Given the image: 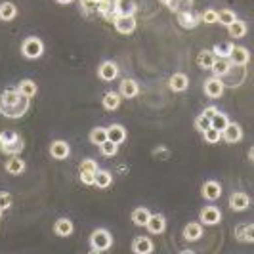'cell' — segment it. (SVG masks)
<instances>
[{
  "label": "cell",
  "instance_id": "cell-1",
  "mask_svg": "<svg viewBox=\"0 0 254 254\" xmlns=\"http://www.w3.org/2000/svg\"><path fill=\"white\" fill-rule=\"evenodd\" d=\"M29 98H25L18 90L0 92V115L6 118H21L29 111Z\"/></svg>",
  "mask_w": 254,
  "mask_h": 254
},
{
  "label": "cell",
  "instance_id": "cell-2",
  "mask_svg": "<svg viewBox=\"0 0 254 254\" xmlns=\"http://www.w3.org/2000/svg\"><path fill=\"white\" fill-rule=\"evenodd\" d=\"M25 149V138L18 130H2L0 132V153L12 157L20 155Z\"/></svg>",
  "mask_w": 254,
  "mask_h": 254
},
{
  "label": "cell",
  "instance_id": "cell-3",
  "mask_svg": "<svg viewBox=\"0 0 254 254\" xmlns=\"http://www.w3.org/2000/svg\"><path fill=\"white\" fill-rule=\"evenodd\" d=\"M113 247V235L107 230L99 228L90 235V249L92 253H105Z\"/></svg>",
  "mask_w": 254,
  "mask_h": 254
},
{
  "label": "cell",
  "instance_id": "cell-4",
  "mask_svg": "<svg viewBox=\"0 0 254 254\" xmlns=\"http://www.w3.org/2000/svg\"><path fill=\"white\" fill-rule=\"evenodd\" d=\"M44 54V42L39 37H27L21 42V56L27 59H39Z\"/></svg>",
  "mask_w": 254,
  "mask_h": 254
},
{
  "label": "cell",
  "instance_id": "cell-5",
  "mask_svg": "<svg viewBox=\"0 0 254 254\" xmlns=\"http://www.w3.org/2000/svg\"><path fill=\"white\" fill-rule=\"evenodd\" d=\"M117 33L120 35H132L136 31V18L134 14H118L115 20H113Z\"/></svg>",
  "mask_w": 254,
  "mask_h": 254
},
{
  "label": "cell",
  "instance_id": "cell-6",
  "mask_svg": "<svg viewBox=\"0 0 254 254\" xmlns=\"http://www.w3.org/2000/svg\"><path fill=\"white\" fill-rule=\"evenodd\" d=\"M71 155V147L65 139H54L50 143V157L56 161H65Z\"/></svg>",
  "mask_w": 254,
  "mask_h": 254
},
{
  "label": "cell",
  "instance_id": "cell-7",
  "mask_svg": "<svg viewBox=\"0 0 254 254\" xmlns=\"http://www.w3.org/2000/svg\"><path fill=\"white\" fill-rule=\"evenodd\" d=\"M199 222L203 226H216L222 222V212L218 207H205L199 212Z\"/></svg>",
  "mask_w": 254,
  "mask_h": 254
},
{
  "label": "cell",
  "instance_id": "cell-8",
  "mask_svg": "<svg viewBox=\"0 0 254 254\" xmlns=\"http://www.w3.org/2000/svg\"><path fill=\"white\" fill-rule=\"evenodd\" d=\"M228 59L231 61V65H239V67H245L249 61H251V54H249V50L245 46H231L230 50V56H228Z\"/></svg>",
  "mask_w": 254,
  "mask_h": 254
},
{
  "label": "cell",
  "instance_id": "cell-9",
  "mask_svg": "<svg viewBox=\"0 0 254 254\" xmlns=\"http://www.w3.org/2000/svg\"><path fill=\"white\" fill-rule=\"evenodd\" d=\"M224 82H222V78H218V77H210L205 80V86H203V90H205V96L208 98H212V99H218L222 94H224Z\"/></svg>",
  "mask_w": 254,
  "mask_h": 254
},
{
  "label": "cell",
  "instance_id": "cell-10",
  "mask_svg": "<svg viewBox=\"0 0 254 254\" xmlns=\"http://www.w3.org/2000/svg\"><path fill=\"white\" fill-rule=\"evenodd\" d=\"M251 207V197L243 191H235L231 193L230 197V208L233 212H245L247 208Z\"/></svg>",
  "mask_w": 254,
  "mask_h": 254
},
{
  "label": "cell",
  "instance_id": "cell-11",
  "mask_svg": "<svg viewBox=\"0 0 254 254\" xmlns=\"http://www.w3.org/2000/svg\"><path fill=\"white\" fill-rule=\"evenodd\" d=\"M118 65H117L115 61H103L99 67H98V77L101 78V80H105V82H111V80H115L117 77H118Z\"/></svg>",
  "mask_w": 254,
  "mask_h": 254
},
{
  "label": "cell",
  "instance_id": "cell-12",
  "mask_svg": "<svg viewBox=\"0 0 254 254\" xmlns=\"http://www.w3.org/2000/svg\"><path fill=\"white\" fill-rule=\"evenodd\" d=\"M201 195L207 199V201H218L222 197V185L216 180H208L201 187Z\"/></svg>",
  "mask_w": 254,
  "mask_h": 254
},
{
  "label": "cell",
  "instance_id": "cell-13",
  "mask_svg": "<svg viewBox=\"0 0 254 254\" xmlns=\"http://www.w3.org/2000/svg\"><path fill=\"white\" fill-rule=\"evenodd\" d=\"M178 23L184 29H195L201 23V14H195L191 10H180L178 12Z\"/></svg>",
  "mask_w": 254,
  "mask_h": 254
},
{
  "label": "cell",
  "instance_id": "cell-14",
  "mask_svg": "<svg viewBox=\"0 0 254 254\" xmlns=\"http://www.w3.org/2000/svg\"><path fill=\"white\" fill-rule=\"evenodd\" d=\"M222 138L228 143H239L243 139V128L237 122H228V126L222 130Z\"/></svg>",
  "mask_w": 254,
  "mask_h": 254
},
{
  "label": "cell",
  "instance_id": "cell-15",
  "mask_svg": "<svg viewBox=\"0 0 254 254\" xmlns=\"http://www.w3.org/2000/svg\"><path fill=\"white\" fill-rule=\"evenodd\" d=\"M145 228H147V231L151 235H161L166 230V218L162 214H151L147 224H145Z\"/></svg>",
  "mask_w": 254,
  "mask_h": 254
},
{
  "label": "cell",
  "instance_id": "cell-16",
  "mask_svg": "<svg viewBox=\"0 0 254 254\" xmlns=\"http://www.w3.org/2000/svg\"><path fill=\"white\" fill-rule=\"evenodd\" d=\"M185 241L193 243V241H199L203 237V224L201 222H189L184 226V231H182Z\"/></svg>",
  "mask_w": 254,
  "mask_h": 254
},
{
  "label": "cell",
  "instance_id": "cell-17",
  "mask_svg": "<svg viewBox=\"0 0 254 254\" xmlns=\"http://www.w3.org/2000/svg\"><path fill=\"white\" fill-rule=\"evenodd\" d=\"M168 86H170V90L172 92H185L187 88H189V78H187V75L184 73H174L172 77H170V80H168Z\"/></svg>",
  "mask_w": 254,
  "mask_h": 254
},
{
  "label": "cell",
  "instance_id": "cell-18",
  "mask_svg": "<svg viewBox=\"0 0 254 254\" xmlns=\"http://www.w3.org/2000/svg\"><path fill=\"white\" fill-rule=\"evenodd\" d=\"M118 94H120L122 98L132 99V98H136V96L139 94V84L136 82V80H132V78H124V80H120Z\"/></svg>",
  "mask_w": 254,
  "mask_h": 254
},
{
  "label": "cell",
  "instance_id": "cell-19",
  "mask_svg": "<svg viewBox=\"0 0 254 254\" xmlns=\"http://www.w3.org/2000/svg\"><path fill=\"white\" fill-rule=\"evenodd\" d=\"M132 251L136 254H151L155 251V245L147 235H141V237H136V241L132 243Z\"/></svg>",
  "mask_w": 254,
  "mask_h": 254
},
{
  "label": "cell",
  "instance_id": "cell-20",
  "mask_svg": "<svg viewBox=\"0 0 254 254\" xmlns=\"http://www.w3.org/2000/svg\"><path fill=\"white\" fill-rule=\"evenodd\" d=\"M4 168H6V172H10V174H14V176H20V174L25 172V161L20 155H12V157H8Z\"/></svg>",
  "mask_w": 254,
  "mask_h": 254
},
{
  "label": "cell",
  "instance_id": "cell-21",
  "mask_svg": "<svg viewBox=\"0 0 254 254\" xmlns=\"http://www.w3.org/2000/svg\"><path fill=\"white\" fill-rule=\"evenodd\" d=\"M107 139L117 143V145H120L126 139V128L122 124H117V122L111 124V126H107Z\"/></svg>",
  "mask_w": 254,
  "mask_h": 254
},
{
  "label": "cell",
  "instance_id": "cell-22",
  "mask_svg": "<svg viewBox=\"0 0 254 254\" xmlns=\"http://www.w3.org/2000/svg\"><path fill=\"white\" fill-rule=\"evenodd\" d=\"M111 184H113V176H111V172L105 170V168H98L96 174H94V185L99 187V189H105V187H109Z\"/></svg>",
  "mask_w": 254,
  "mask_h": 254
},
{
  "label": "cell",
  "instance_id": "cell-23",
  "mask_svg": "<svg viewBox=\"0 0 254 254\" xmlns=\"http://www.w3.org/2000/svg\"><path fill=\"white\" fill-rule=\"evenodd\" d=\"M235 237L241 243H253L254 241V226L253 224H241L235 228Z\"/></svg>",
  "mask_w": 254,
  "mask_h": 254
},
{
  "label": "cell",
  "instance_id": "cell-24",
  "mask_svg": "<svg viewBox=\"0 0 254 254\" xmlns=\"http://www.w3.org/2000/svg\"><path fill=\"white\" fill-rule=\"evenodd\" d=\"M54 231L59 237H69V235H73V231H75V226H73V222H71L69 218H59L54 224Z\"/></svg>",
  "mask_w": 254,
  "mask_h": 254
},
{
  "label": "cell",
  "instance_id": "cell-25",
  "mask_svg": "<svg viewBox=\"0 0 254 254\" xmlns=\"http://www.w3.org/2000/svg\"><path fill=\"white\" fill-rule=\"evenodd\" d=\"M120 99H122V96L118 92H105L103 94V99H101V103H103V107L107 109V111H117L118 107H120Z\"/></svg>",
  "mask_w": 254,
  "mask_h": 254
},
{
  "label": "cell",
  "instance_id": "cell-26",
  "mask_svg": "<svg viewBox=\"0 0 254 254\" xmlns=\"http://www.w3.org/2000/svg\"><path fill=\"white\" fill-rule=\"evenodd\" d=\"M18 18V6L14 2H2L0 4V20L2 21H12Z\"/></svg>",
  "mask_w": 254,
  "mask_h": 254
},
{
  "label": "cell",
  "instance_id": "cell-27",
  "mask_svg": "<svg viewBox=\"0 0 254 254\" xmlns=\"http://www.w3.org/2000/svg\"><path fill=\"white\" fill-rule=\"evenodd\" d=\"M18 92L21 94V96H25V98H33V96H37V92H39V86H37V82L35 80H31V78H23L20 84H18V88H16Z\"/></svg>",
  "mask_w": 254,
  "mask_h": 254
},
{
  "label": "cell",
  "instance_id": "cell-28",
  "mask_svg": "<svg viewBox=\"0 0 254 254\" xmlns=\"http://www.w3.org/2000/svg\"><path fill=\"white\" fill-rule=\"evenodd\" d=\"M231 67H233V65H231V61L228 58H216L214 63H212V67H210V71H212L214 77H224Z\"/></svg>",
  "mask_w": 254,
  "mask_h": 254
},
{
  "label": "cell",
  "instance_id": "cell-29",
  "mask_svg": "<svg viewBox=\"0 0 254 254\" xmlns=\"http://www.w3.org/2000/svg\"><path fill=\"white\" fill-rule=\"evenodd\" d=\"M149 216H151L149 208H145V207L134 208V212H132V224H136L138 228H145V224H147Z\"/></svg>",
  "mask_w": 254,
  "mask_h": 254
},
{
  "label": "cell",
  "instance_id": "cell-30",
  "mask_svg": "<svg viewBox=\"0 0 254 254\" xmlns=\"http://www.w3.org/2000/svg\"><path fill=\"white\" fill-rule=\"evenodd\" d=\"M228 31H230L231 39H243V37L247 35L249 27H247V23H245L243 20H235L231 25H228Z\"/></svg>",
  "mask_w": 254,
  "mask_h": 254
},
{
  "label": "cell",
  "instance_id": "cell-31",
  "mask_svg": "<svg viewBox=\"0 0 254 254\" xmlns=\"http://www.w3.org/2000/svg\"><path fill=\"white\" fill-rule=\"evenodd\" d=\"M214 59H216V56L212 54V50H201L199 56H197V65L201 69H210L212 63H214Z\"/></svg>",
  "mask_w": 254,
  "mask_h": 254
},
{
  "label": "cell",
  "instance_id": "cell-32",
  "mask_svg": "<svg viewBox=\"0 0 254 254\" xmlns=\"http://www.w3.org/2000/svg\"><path fill=\"white\" fill-rule=\"evenodd\" d=\"M228 122H230V118H228L226 113H222V111H218L216 115L210 118V126H212V128H216L220 134H222V130L228 126Z\"/></svg>",
  "mask_w": 254,
  "mask_h": 254
},
{
  "label": "cell",
  "instance_id": "cell-33",
  "mask_svg": "<svg viewBox=\"0 0 254 254\" xmlns=\"http://www.w3.org/2000/svg\"><path fill=\"white\" fill-rule=\"evenodd\" d=\"M107 139V128L105 126H96L90 130V141L94 145H101Z\"/></svg>",
  "mask_w": 254,
  "mask_h": 254
},
{
  "label": "cell",
  "instance_id": "cell-34",
  "mask_svg": "<svg viewBox=\"0 0 254 254\" xmlns=\"http://www.w3.org/2000/svg\"><path fill=\"white\" fill-rule=\"evenodd\" d=\"M99 147V151H101V155L103 157H115L117 151H118V145L113 143V141H109V139H105L101 145H98Z\"/></svg>",
  "mask_w": 254,
  "mask_h": 254
},
{
  "label": "cell",
  "instance_id": "cell-35",
  "mask_svg": "<svg viewBox=\"0 0 254 254\" xmlns=\"http://www.w3.org/2000/svg\"><path fill=\"white\" fill-rule=\"evenodd\" d=\"M237 20V16H235V12L233 10H222V12H218V23L220 25H231L233 21Z\"/></svg>",
  "mask_w": 254,
  "mask_h": 254
},
{
  "label": "cell",
  "instance_id": "cell-36",
  "mask_svg": "<svg viewBox=\"0 0 254 254\" xmlns=\"http://www.w3.org/2000/svg\"><path fill=\"white\" fill-rule=\"evenodd\" d=\"M231 42H220V44H214L212 46V54L216 58H228L230 56V50H231Z\"/></svg>",
  "mask_w": 254,
  "mask_h": 254
},
{
  "label": "cell",
  "instance_id": "cell-37",
  "mask_svg": "<svg viewBox=\"0 0 254 254\" xmlns=\"http://www.w3.org/2000/svg\"><path fill=\"white\" fill-rule=\"evenodd\" d=\"M201 21L205 25H216L218 23V10H212V8L205 10L201 14Z\"/></svg>",
  "mask_w": 254,
  "mask_h": 254
},
{
  "label": "cell",
  "instance_id": "cell-38",
  "mask_svg": "<svg viewBox=\"0 0 254 254\" xmlns=\"http://www.w3.org/2000/svg\"><path fill=\"white\" fill-rule=\"evenodd\" d=\"M203 138H205L207 143H218V141L222 139V134H220L216 128H212V126H210V128H207V130L203 132Z\"/></svg>",
  "mask_w": 254,
  "mask_h": 254
},
{
  "label": "cell",
  "instance_id": "cell-39",
  "mask_svg": "<svg viewBox=\"0 0 254 254\" xmlns=\"http://www.w3.org/2000/svg\"><path fill=\"white\" fill-rule=\"evenodd\" d=\"M98 170V162L94 159H84L78 164V172H96Z\"/></svg>",
  "mask_w": 254,
  "mask_h": 254
},
{
  "label": "cell",
  "instance_id": "cell-40",
  "mask_svg": "<svg viewBox=\"0 0 254 254\" xmlns=\"http://www.w3.org/2000/svg\"><path fill=\"white\" fill-rule=\"evenodd\" d=\"M195 128L203 134L207 128H210V118H207L205 115H199L197 118H195Z\"/></svg>",
  "mask_w": 254,
  "mask_h": 254
},
{
  "label": "cell",
  "instance_id": "cell-41",
  "mask_svg": "<svg viewBox=\"0 0 254 254\" xmlns=\"http://www.w3.org/2000/svg\"><path fill=\"white\" fill-rule=\"evenodd\" d=\"M12 207V195L8 191H0V210Z\"/></svg>",
  "mask_w": 254,
  "mask_h": 254
},
{
  "label": "cell",
  "instance_id": "cell-42",
  "mask_svg": "<svg viewBox=\"0 0 254 254\" xmlns=\"http://www.w3.org/2000/svg\"><path fill=\"white\" fill-rule=\"evenodd\" d=\"M94 174L96 172H78V178L84 185H94Z\"/></svg>",
  "mask_w": 254,
  "mask_h": 254
},
{
  "label": "cell",
  "instance_id": "cell-43",
  "mask_svg": "<svg viewBox=\"0 0 254 254\" xmlns=\"http://www.w3.org/2000/svg\"><path fill=\"white\" fill-rule=\"evenodd\" d=\"M98 4H99V0H80V6L84 8V10H90V12H98Z\"/></svg>",
  "mask_w": 254,
  "mask_h": 254
},
{
  "label": "cell",
  "instance_id": "cell-44",
  "mask_svg": "<svg viewBox=\"0 0 254 254\" xmlns=\"http://www.w3.org/2000/svg\"><path fill=\"white\" fill-rule=\"evenodd\" d=\"M216 113H218V109H216L214 105H208V107H205V111H203L201 115H205L207 118H212V117L216 115Z\"/></svg>",
  "mask_w": 254,
  "mask_h": 254
},
{
  "label": "cell",
  "instance_id": "cell-45",
  "mask_svg": "<svg viewBox=\"0 0 254 254\" xmlns=\"http://www.w3.org/2000/svg\"><path fill=\"white\" fill-rule=\"evenodd\" d=\"M56 2H58V4H63V6H67V4H71L73 0H56Z\"/></svg>",
  "mask_w": 254,
  "mask_h": 254
},
{
  "label": "cell",
  "instance_id": "cell-46",
  "mask_svg": "<svg viewBox=\"0 0 254 254\" xmlns=\"http://www.w3.org/2000/svg\"><path fill=\"white\" fill-rule=\"evenodd\" d=\"M254 159V149H251V151H249V161H253Z\"/></svg>",
  "mask_w": 254,
  "mask_h": 254
},
{
  "label": "cell",
  "instance_id": "cell-47",
  "mask_svg": "<svg viewBox=\"0 0 254 254\" xmlns=\"http://www.w3.org/2000/svg\"><path fill=\"white\" fill-rule=\"evenodd\" d=\"M159 2H161V4H166V6H168V4L172 2V0H159Z\"/></svg>",
  "mask_w": 254,
  "mask_h": 254
},
{
  "label": "cell",
  "instance_id": "cell-48",
  "mask_svg": "<svg viewBox=\"0 0 254 254\" xmlns=\"http://www.w3.org/2000/svg\"><path fill=\"white\" fill-rule=\"evenodd\" d=\"M2 212H4V210H0V218H2Z\"/></svg>",
  "mask_w": 254,
  "mask_h": 254
}]
</instances>
